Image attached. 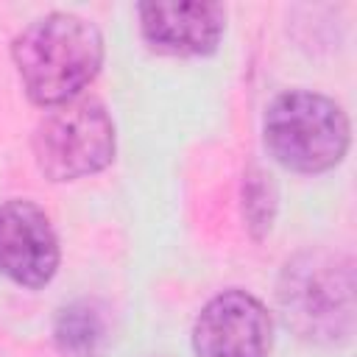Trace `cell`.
Wrapping results in <instances>:
<instances>
[{
	"mask_svg": "<svg viewBox=\"0 0 357 357\" xmlns=\"http://www.w3.org/2000/svg\"><path fill=\"white\" fill-rule=\"evenodd\" d=\"M33 162L50 181H78L106 170L117 151L114 120L109 109L78 95L45 112L33 128Z\"/></svg>",
	"mask_w": 357,
	"mask_h": 357,
	"instance_id": "obj_4",
	"label": "cell"
},
{
	"mask_svg": "<svg viewBox=\"0 0 357 357\" xmlns=\"http://www.w3.org/2000/svg\"><path fill=\"white\" fill-rule=\"evenodd\" d=\"M276 201L279 195L273 176L257 165L248 167V173L243 176V218L254 240H262L271 231L276 218Z\"/></svg>",
	"mask_w": 357,
	"mask_h": 357,
	"instance_id": "obj_9",
	"label": "cell"
},
{
	"mask_svg": "<svg viewBox=\"0 0 357 357\" xmlns=\"http://www.w3.org/2000/svg\"><path fill=\"white\" fill-rule=\"evenodd\" d=\"M53 340L64 357H98L106 340V318L89 298L64 304L53 321Z\"/></svg>",
	"mask_w": 357,
	"mask_h": 357,
	"instance_id": "obj_8",
	"label": "cell"
},
{
	"mask_svg": "<svg viewBox=\"0 0 357 357\" xmlns=\"http://www.w3.org/2000/svg\"><path fill=\"white\" fill-rule=\"evenodd\" d=\"M137 17L145 45L165 56H209L226 31L220 3H139Z\"/></svg>",
	"mask_w": 357,
	"mask_h": 357,
	"instance_id": "obj_7",
	"label": "cell"
},
{
	"mask_svg": "<svg viewBox=\"0 0 357 357\" xmlns=\"http://www.w3.org/2000/svg\"><path fill=\"white\" fill-rule=\"evenodd\" d=\"M268 153L287 170L315 176L343 162L351 126L340 103L312 89L279 92L262 120Z\"/></svg>",
	"mask_w": 357,
	"mask_h": 357,
	"instance_id": "obj_3",
	"label": "cell"
},
{
	"mask_svg": "<svg viewBox=\"0 0 357 357\" xmlns=\"http://www.w3.org/2000/svg\"><path fill=\"white\" fill-rule=\"evenodd\" d=\"M273 346V321L268 307L245 290L212 296L192 324L195 357H268Z\"/></svg>",
	"mask_w": 357,
	"mask_h": 357,
	"instance_id": "obj_5",
	"label": "cell"
},
{
	"mask_svg": "<svg viewBox=\"0 0 357 357\" xmlns=\"http://www.w3.org/2000/svg\"><path fill=\"white\" fill-rule=\"evenodd\" d=\"M11 61L31 103L61 106L98 78L103 36L95 22L70 11H53L28 22L11 42Z\"/></svg>",
	"mask_w": 357,
	"mask_h": 357,
	"instance_id": "obj_1",
	"label": "cell"
},
{
	"mask_svg": "<svg viewBox=\"0 0 357 357\" xmlns=\"http://www.w3.org/2000/svg\"><path fill=\"white\" fill-rule=\"evenodd\" d=\"M279 312L301 340L343 346L354 335V265L332 248H304L282 265Z\"/></svg>",
	"mask_w": 357,
	"mask_h": 357,
	"instance_id": "obj_2",
	"label": "cell"
},
{
	"mask_svg": "<svg viewBox=\"0 0 357 357\" xmlns=\"http://www.w3.org/2000/svg\"><path fill=\"white\" fill-rule=\"evenodd\" d=\"M59 262V237L47 212L28 198L0 204V273L20 287L39 290L53 282Z\"/></svg>",
	"mask_w": 357,
	"mask_h": 357,
	"instance_id": "obj_6",
	"label": "cell"
}]
</instances>
